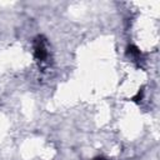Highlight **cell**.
Wrapping results in <instances>:
<instances>
[{"label": "cell", "instance_id": "obj_1", "mask_svg": "<svg viewBox=\"0 0 160 160\" xmlns=\"http://www.w3.org/2000/svg\"><path fill=\"white\" fill-rule=\"evenodd\" d=\"M32 50H34V58L39 62H45L49 51H48V40L44 35H36L32 41Z\"/></svg>", "mask_w": 160, "mask_h": 160}, {"label": "cell", "instance_id": "obj_2", "mask_svg": "<svg viewBox=\"0 0 160 160\" xmlns=\"http://www.w3.org/2000/svg\"><path fill=\"white\" fill-rule=\"evenodd\" d=\"M125 54H126L128 58L131 59V61H134V62L136 64L138 68H140V62L144 61V59H142V54H141V51H140V49H139L138 46H135V45H132V44L128 45Z\"/></svg>", "mask_w": 160, "mask_h": 160}, {"label": "cell", "instance_id": "obj_3", "mask_svg": "<svg viewBox=\"0 0 160 160\" xmlns=\"http://www.w3.org/2000/svg\"><path fill=\"white\" fill-rule=\"evenodd\" d=\"M142 98H144V88L139 89L138 94H136L135 96H132V98H131V101H134V102H138V104H139V102H141Z\"/></svg>", "mask_w": 160, "mask_h": 160}, {"label": "cell", "instance_id": "obj_4", "mask_svg": "<svg viewBox=\"0 0 160 160\" xmlns=\"http://www.w3.org/2000/svg\"><path fill=\"white\" fill-rule=\"evenodd\" d=\"M92 160H106L104 156H96V158H94Z\"/></svg>", "mask_w": 160, "mask_h": 160}]
</instances>
